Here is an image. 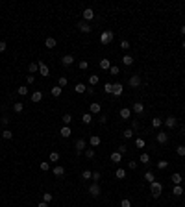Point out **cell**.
Here are the masks:
<instances>
[{"mask_svg":"<svg viewBox=\"0 0 185 207\" xmlns=\"http://www.w3.org/2000/svg\"><path fill=\"white\" fill-rule=\"evenodd\" d=\"M94 154H96V152H94V148H85V157H87V159H93Z\"/></svg>","mask_w":185,"mask_h":207,"instance_id":"29","label":"cell"},{"mask_svg":"<svg viewBox=\"0 0 185 207\" xmlns=\"http://www.w3.org/2000/svg\"><path fill=\"white\" fill-rule=\"evenodd\" d=\"M50 161H52V163L59 161V154H57V152H52V154H50Z\"/></svg>","mask_w":185,"mask_h":207,"instance_id":"46","label":"cell"},{"mask_svg":"<svg viewBox=\"0 0 185 207\" xmlns=\"http://www.w3.org/2000/svg\"><path fill=\"white\" fill-rule=\"evenodd\" d=\"M111 161L113 163H120V161H122V155H120L119 152H113V154H111Z\"/></svg>","mask_w":185,"mask_h":207,"instance_id":"25","label":"cell"},{"mask_svg":"<svg viewBox=\"0 0 185 207\" xmlns=\"http://www.w3.org/2000/svg\"><path fill=\"white\" fill-rule=\"evenodd\" d=\"M133 113H137V115H143L144 113V104H141V102H135L133 104Z\"/></svg>","mask_w":185,"mask_h":207,"instance_id":"10","label":"cell"},{"mask_svg":"<svg viewBox=\"0 0 185 207\" xmlns=\"http://www.w3.org/2000/svg\"><path fill=\"white\" fill-rule=\"evenodd\" d=\"M167 166H168V163L165 161V159H161V161H157V168H159V170H165Z\"/></svg>","mask_w":185,"mask_h":207,"instance_id":"39","label":"cell"},{"mask_svg":"<svg viewBox=\"0 0 185 207\" xmlns=\"http://www.w3.org/2000/svg\"><path fill=\"white\" fill-rule=\"evenodd\" d=\"M22 109H24V105H22V102H17V104L13 105V111H15V113H21Z\"/></svg>","mask_w":185,"mask_h":207,"instance_id":"40","label":"cell"},{"mask_svg":"<svg viewBox=\"0 0 185 207\" xmlns=\"http://www.w3.org/2000/svg\"><path fill=\"white\" fill-rule=\"evenodd\" d=\"M176 154H178L180 157H183V155H185V146H178V148H176Z\"/></svg>","mask_w":185,"mask_h":207,"instance_id":"49","label":"cell"},{"mask_svg":"<svg viewBox=\"0 0 185 207\" xmlns=\"http://www.w3.org/2000/svg\"><path fill=\"white\" fill-rule=\"evenodd\" d=\"M122 63L126 65V67L133 65V56H130V54H124V56H122Z\"/></svg>","mask_w":185,"mask_h":207,"instance_id":"16","label":"cell"},{"mask_svg":"<svg viewBox=\"0 0 185 207\" xmlns=\"http://www.w3.org/2000/svg\"><path fill=\"white\" fill-rule=\"evenodd\" d=\"M37 207H48V204H46V202H41V204H37Z\"/></svg>","mask_w":185,"mask_h":207,"instance_id":"61","label":"cell"},{"mask_svg":"<svg viewBox=\"0 0 185 207\" xmlns=\"http://www.w3.org/2000/svg\"><path fill=\"white\" fill-rule=\"evenodd\" d=\"M39 74L41 76H48V67H46L45 61H39Z\"/></svg>","mask_w":185,"mask_h":207,"instance_id":"14","label":"cell"},{"mask_svg":"<svg viewBox=\"0 0 185 207\" xmlns=\"http://www.w3.org/2000/svg\"><path fill=\"white\" fill-rule=\"evenodd\" d=\"M91 179H93L94 183H96L98 179H100V172H93V178H91Z\"/></svg>","mask_w":185,"mask_h":207,"instance_id":"59","label":"cell"},{"mask_svg":"<svg viewBox=\"0 0 185 207\" xmlns=\"http://www.w3.org/2000/svg\"><path fill=\"white\" fill-rule=\"evenodd\" d=\"M161 126H163V120L161 118H152V128L157 130V128H161Z\"/></svg>","mask_w":185,"mask_h":207,"instance_id":"32","label":"cell"},{"mask_svg":"<svg viewBox=\"0 0 185 207\" xmlns=\"http://www.w3.org/2000/svg\"><path fill=\"white\" fill-rule=\"evenodd\" d=\"M81 122H83V124H91L93 122V115H91V113H85V115L81 116Z\"/></svg>","mask_w":185,"mask_h":207,"instance_id":"24","label":"cell"},{"mask_svg":"<svg viewBox=\"0 0 185 207\" xmlns=\"http://www.w3.org/2000/svg\"><path fill=\"white\" fill-rule=\"evenodd\" d=\"M83 150H85V140H83V139H78V140H76V154L80 155Z\"/></svg>","mask_w":185,"mask_h":207,"instance_id":"12","label":"cell"},{"mask_svg":"<svg viewBox=\"0 0 185 207\" xmlns=\"http://www.w3.org/2000/svg\"><path fill=\"white\" fill-rule=\"evenodd\" d=\"M28 70H30L31 74L39 72V61H37V63H30V67H28Z\"/></svg>","mask_w":185,"mask_h":207,"instance_id":"31","label":"cell"},{"mask_svg":"<svg viewBox=\"0 0 185 207\" xmlns=\"http://www.w3.org/2000/svg\"><path fill=\"white\" fill-rule=\"evenodd\" d=\"M100 111H102V105L100 104H91V105H89V113H91V115H98Z\"/></svg>","mask_w":185,"mask_h":207,"instance_id":"13","label":"cell"},{"mask_svg":"<svg viewBox=\"0 0 185 207\" xmlns=\"http://www.w3.org/2000/svg\"><path fill=\"white\" fill-rule=\"evenodd\" d=\"M33 81H35L33 74H30V76H26V83H28V85H31V83H33Z\"/></svg>","mask_w":185,"mask_h":207,"instance_id":"56","label":"cell"},{"mask_svg":"<svg viewBox=\"0 0 185 207\" xmlns=\"http://www.w3.org/2000/svg\"><path fill=\"white\" fill-rule=\"evenodd\" d=\"M56 45H57V43H56V39H54V37H46V41H45L46 48H54Z\"/></svg>","mask_w":185,"mask_h":207,"instance_id":"21","label":"cell"},{"mask_svg":"<svg viewBox=\"0 0 185 207\" xmlns=\"http://www.w3.org/2000/svg\"><path fill=\"white\" fill-rule=\"evenodd\" d=\"M78 67H80V70H87V69H89V63H87L85 59H81L80 63H78Z\"/></svg>","mask_w":185,"mask_h":207,"instance_id":"42","label":"cell"},{"mask_svg":"<svg viewBox=\"0 0 185 207\" xmlns=\"http://www.w3.org/2000/svg\"><path fill=\"white\" fill-rule=\"evenodd\" d=\"M113 37H115V33H113L111 30H104L102 35H100V43L102 45H109V43L113 41Z\"/></svg>","mask_w":185,"mask_h":207,"instance_id":"2","label":"cell"},{"mask_svg":"<svg viewBox=\"0 0 185 207\" xmlns=\"http://www.w3.org/2000/svg\"><path fill=\"white\" fill-rule=\"evenodd\" d=\"M139 161H141V163H144V165H146V163H148V161H150V155H148V154H141V157H139Z\"/></svg>","mask_w":185,"mask_h":207,"instance_id":"44","label":"cell"},{"mask_svg":"<svg viewBox=\"0 0 185 207\" xmlns=\"http://www.w3.org/2000/svg\"><path fill=\"white\" fill-rule=\"evenodd\" d=\"M117 152H119V154H120V155H124V154H126V152H128V148H126V146H124V144H120V146H119V148H117Z\"/></svg>","mask_w":185,"mask_h":207,"instance_id":"50","label":"cell"},{"mask_svg":"<svg viewBox=\"0 0 185 207\" xmlns=\"http://www.w3.org/2000/svg\"><path fill=\"white\" fill-rule=\"evenodd\" d=\"M182 46H183V50H185V41H183V43H182Z\"/></svg>","mask_w":185,"mask_h":207,"instance_id":"63","label":"cell"},{"mask_svg":"<svg viewBox=\"0 0 185 207\" xmlns=\"http://www.w3.org/2000/svg\"><path fill=\"white\" fill-rule=\"evenodd\" d=\"M172 194H174V196H182V194H183L182 185H174V190H172Z\"/></svg>","mask_w":185,"mask_h":207,"instance_id":"30","label":"cell"},{"mask_svg":"<svg viewBox=\"0 0 185 207\" xmlns=\"http://www.w3.org/2000/svg\"><path fill=\"white\" fill-rule=\"evenodd\" d=\"M98 81H100V80H98V76H96V74H91V76H89V85H91V87H94V85H96Z\"/></svg>","mask_w":185,"mask_h":207,"instance_id":"28","label":"cell"},{"mask_svg":"<svg viewBox=\"0 0 185 207\" xmlns=\"http://www.w3.org/2000/svg\"><path fill=\"white\" fill-rule=\"evenodd\" d=\"M144 179H146L148 183H154L156 181V176L152 174V172H146V174H144Z\"/></svg>","mask_w":185,"mask_h":207,"instance_id":"38","label":"cell"},{"mask_svg":"<svg viewBox=\"0 0 185 207\" xmlns=\"http://www.w3.org/2000/svg\"><path fill=\"white\" fill-rule=\"evenodd\" d=\"M70 122H72V116H70L69 113H65V115H63V126H69Z\"/></svg>","mask_w":185,"mask_h":207,"instance_id":"33","label":"cell"},{"mask_svg":"<svg viewBox=\"0 0 185 207\" xmlns=\"http://www.w3.org/2000/svg\"><path fill=\"white\" fill-rule=\"evenodd\" d=\"M89 194H91V196H94V198H96V196H100V185L93 181V185L89 187Z\"/></svg>","mask_w":185,"mask_h":207,"instance_id":"7","label":"cell"},{"mask_svg":"<svg viewBox=\"0 0 185 207\" xmlns=\"http://www.w3.org/2000/svg\"><path fill=\"white\" fill-rule=\"evenodd\" d=\"M43 202L50 204V202H52V194H50V192H45V194H43Z\"/></svg>","mask_w":185,"mask_h":207,"instance_id":"47","label":"cell"},{"mask_svg":"<svg viewBox=\"0 0 185 207\" xmlns=\"http://www.w3.org/2000/svg\"><path fill=\"white\" fill-rule=\"evenodd\" d=\"M150 192H152V196H154V198H159L161 192H163V185H161L159 181L150 183Z\"/></svg>","mask_w":185,"mask_h":207,"instance_id":"1","label":"cell"},{"mask_svg":"<svg viewBox=\"0 0 185 207\" xmlns=\"http://www.w3.org/2000/svg\"><path fill=\"white\" fill-rule=\"evenodd\" d=\"M89 142H91V146H98V144H100L102 140H100V137H98V135H91Z\"/></svg>","mask_w":185,"mask_h":207,"instance_id":"23","label":"cell"},{"mask_svg":"<svg viewBox=\"0 0 185 207\" xmlns=\"http://www.w3.org/2000/svg\"><path fill=\"white\" fill-rule=\"evenodd\" d=\"M109 72H111V76H119L120 69H119V67H113V65H111V69H109Z\"/></svg>","mask_w":185,"mask_h":207,"instance_id":"48","label":"cell"},{"mask_svg":"<svg viewBox=\"0 0 185 207\" xmlns=\"http://www.w3.org/2000/svg\"><path fill=\"white\" fill-rule=\"evenodd\" d=\"M132 130H133V131H135V130H139V120H135V118L132 120Z\"/></svg>","mask_w":185,"mask_h":207,"instance_id":"54","label":"cell"},{"mask_svg":"<svg viewBox=\"0 0 185 207\" xmlns=\"http://www.w3.org/2000/svg\"><path fill=\"white\" fill-rule=\"evenodd\" d=\"M135 146L137 148H144V139H135Z\"/></svg>","mask_w":185,"mask_h":207,"instance_id":"51","label":"cell"},{"mask_svg":"<svg viewBox=\"0 0 185 207\" xmlns=\"http://www.w3.org/2000/svg\"><path fill=\"white\" fill-rule=\"evenodd\" d=\"M111 95H115V96L122 95V83H113V93Z\"/></svg>","mask_w":185,"mask_h":207,"instance_id":"15","label":"cell"},{"mask_svg":"<svg viewBox=\"0 0 185 207\" xmlns=\"http://www.w3.org/2000/svg\"><path fill=\"white\" fill-rule=\"evenodd\" d=\"M78 30H80L81 33H89L93 28H91V24H89V22H85L83 19H81V21H78Z\"/></svg>","mask_w":185,"mask_h":207,"instance_id":"4","label":"cell"},{"mask_svg":"<svg viewBox=\"0 0 185 207\" xmlns=\"http://www.w3.org/2000/svg\"><path fill=\"white\" fill-rule=\"evenodd\" d=\"M122 135H124L126 139H132V137H133V130H132V128H128V130L122 131Z\"/></svg>","mask_w":185,"mask_h":207,"instance_id":"41","label":"cell"},{"mask_svg":"<svg viewBox=\"0 0 185 207\" xmlns=\"http://www.w3.org/2000/svg\"><path fill=\"white\" fill-rule=\"evenodd\" d=\"M61 91H63V89L59 87V85H56V87H52V96H56V98H57V96H61Z\"/></svg>","mask_w":185,"mask_h":207,"instance_id":"34","label":"cell"},{"mask_svg":"<svg viewBox=\"0 0 185 207\" xmlns=\"http://www.w3.org/2000/svg\"><path fill=\"white\" fill-rule=\"evenodd\" d=\"M182 33H183V35H185V24H183V26H182Z\"/></svg>","mask_w":185,"mask_h":207,"instance_id":"62","label":"cell"},{"mask_svg":"<svg viewBox=\"0 0 185 207\" xmlns=\"http://www.w3.org/2000/svg\"><path fill=\"white\" fill-rule=\"evenodd\" d=\"M98 65H100L102 70H109V69H111V61H109V59H100V63H98Z\"/></svg>","mask_w":185,"mask_h":207,"instance_id":"17","label":"cell"},{"mask_svg":"<svg viewBox=\"0 0 185 207\" xmlns=\"http://www.w3.org/2000/svg\"><path fill=\"white\" fill-rule=\"evenodd\" d=\"M128 168H130V170H135V168H137V161H130V163H128Z\"/></svg>","mask_w":185,"mask_h":207,"instance_id":"57","label":"cell"},{"mask_svg":"<svg viewBox=\"0 0 185 207\" xmlns=\"http://www.w3.org/2000/svg\"><path fill=\"white\" fill-rule=\"evenodd\" d=\"M120 207H132V202H130L128 198H124V200L120 202Z\"/></svg>","mask_w":185,"mask_h":207,"instance_id":"53","label":"cell"},{"mask_svg":"<svg viewBox=\"0 0 185 207\" xmlns=\"http://www.w3.org/2000/svg\"><path fill=\"white\" fill-rule=\"evenodd\" d=\"M172 178V183H174V185H182V174H178V172H174L170 176Z\"/></svg>","mask_w":185,"mask_h":207,"instance_id":"20","label":"cell"},{"mask_svg":"<svg viewBox=\"0 0 185 207\" xmlns=\"http://www.w3.org/2000/svg\"><path fill=\"white\" fill-rule=\"evenodd\" d=\"M104 91H106V95H111V93H113V83H106L104 85Z\"/></svg>","mask_w":185,"mask_h":207,"instance_id":"45","label":"cell"},{"mask_svg":"<svg viewBox=\"0 0 185 207\" xmlns=\"http://www.w3.org/2000/svg\"><path fill=\"white\" fill-rule=\"evenodd\" d=\"M11 137H13V131H9V130H4V131H2V139L9 140Z\"/></svg>","mask_w":185,"mask_h":207,"instance_id":"36","label":"cell"},{"mask_svg":"<svg viewBox=\"0 0 185 207\" xmlns=\"http://www.w3.org/2000/svg\"><path fill=\"white\" fill-rule=\"evenodd\" d=\"M39 168L43 170V172H48V168H50V165L48 163H41V165H39Z\"/></svg>","mask_w":185,"mask_h":207,"instance_id":"52","label":"cell"},{"mask_svg":"<svg viewBox=\"0 0 185 207\" xmlns=\"http://www.w3.org/2000/svg\"><path fill=\"white\" fill-rule=\"evenodd\" d=\"M81 15H83V21H85V22H91L93 19H94V11L91 9V7H85Z\"/></svg>","mask_w":185,"mask_h":207,"instance_id":"6","label":"cell"},{"mask_svg":"<svg viewBox=\"0 0 185 207\" xmlns=\"http://www.w3.org/2000/svg\"><path fill=\"white\" fill-rule=\"evenodd\" d=\"M130 115H132V109H128V107H122V109H120V116H122V120H128Z\"/></svg>","mask_w":185,"mask_h":207,"instance_id":"19","label":"cell"},{"mask_svg":"<svg viewBox=\"0 0 185 207\" xmlns=\"http://www.w3.org/2000/svg\"><path fill=\"white\" fill-rule=\"evenodd\" d=\"M6 48H7V45H6L4 41H0V54H2V52H6Z\"/></svg>","mask_w":185,"mask_h":207,"instance_id":"60","label":"cell"},{"mask_svg":"<svg viewBox=\"0 0 185 207\" xmlns=\"http://www.w3.org/2000/svg\"><path fill=\"white\" fill-rule=\"evenodd\" d=\"M120 48H122V50H128L130 48V43L128 41H122V43H120Z\"/></svg>","mask_w":185,"mask_h":207,"instance_id":"58","label":"cell"},{"mask_svg":"<svg viewBox=\"0 0 185 207\" xmlns=\"http://www.w3.org/2000/svg\"><path fill=\"white\" fill-rule=\"evenodd\" d=\"M17 91H19V95H21V96H26V95H28V87H26V85H22V87H19Z\"/></svg>","mask_w":185,"mask_h":207,"instance_id":"43","label":"cell"},{"mask_svg":"<svg viewBox=\"0 0 185 207\" xmlns=\"http://www.w3.org/2000/svg\"><path fill=\"white\" fill-rule=\"evenodd\" d=\"M67 83H69V80H67V78L65 76H61L59 78V80H57V85H59V87L63 89V87H67Z\"/></svg>","mask_w":185,"mask_h":207,"instance_id":"37","label":"cell"},{"mask_svg":"<svg viewBox=\"0 0 185 207\" xmlns=\"http://www.w3.org/2000/svg\"><path fill=\"white\" fill-rule=\"evenodd\" d=\"M163 124L168 128V130H174V128L178 126V118H176V116H167V118L163 120Z\"/></svg>","mask_w":185,"mask_h":207,"instance_id":"3","label":"cell"},{"mask_svg":"<svg viewBox=\"0 0 185 207\" xmlns=\"http://www.w3.org/2000/svg\"><path fill=\"white\" fill-rule=\"evenodd\" d=\"M59 133H61V137H65V139H67V137H70V135H72V130H70L69 126H63Z\"/></svg>","mask_w":185,"mask_h":207,"instance_id":"18","label":"cell"},{"mask_svg":"<svg viewBox=\"0 0 185 207\" xmlns=\"http://www.w3.org/2000/svg\"><path fill=\"white\" fill-rule=\"evenodd\" d=\"M30 98H31V102H33V104H37V102H41V100H43V93L41 91H33Z\"/></svg>","mask_w":185,"mask_h":207,"instance_id":"11","label":"cell"},{"mask_svg":"<svg viewBox=\"0 0 185 207\" xmlns=\"http://www.w3.org/2000/svg\"><path fill=\"white\" fill-rule=\"evenodd\" d=\"M98 122H100L102 126H104V124L108 122V116H106V115H100V116H98Z\"/></svg>","mask_w":185,"mask_h":207,"instance_id":"55","label":"cell"},{"mask_svg":"<svg viewBox=\"0 0 185 207\" xmlns=\"http://www.w3.org/2000/svg\"><path fill=\"white\" fill-rule=\"evenodd\" d=\"M74 91H76L78 95H81V93H85V91H87V87H85L83 83H76V87H74Z\"/></svg>","mask_w":185,"mask_h":207,"instance_id":"26","label":"cell"},{"mask_svg":"<svg viewBox=\"0 0 185 207\" xmlns=\"http://www.w3.org/2000/svg\"><path fill=\"white\" fill-rule=\"evenodd\" d=\"M65 174V168H63L61 165H57V166H54V176H57V178H61V176Z\"/></svg>","mask_w":185,"mask_h":207,"instance_id":"22","label":"cell"},{"mask_svg":"<svg viewBox=\"0 0 185 207\" xmlns=\"http://www.w3.org/2000/svg\"><path fill=\"white\" fill-rule=\"evenodd\" d=\"M91 178H93V172H91V170H83V172H81V179H83V181H89Z\"/></svg>","mask_w":185,"mask_h":207,"instance_id":"27","label":"cell"},{"mask_svg":"<svg viewBox=\"0 0 185 207\" xmlns=\"http://www.w3.org/2000/svg\"><path fill=\"white\" fill-rule=\"evenodd\" d=\"M61 63H63V67H70V65L74 63V56H70V54L63 56V57H61Z\"/></svg>","mask_w":185,"mask_h":207,"instance_id":"9","label":"cell"},{"mask_svg":"<svg viewBox=\"0 0 185 207\" xmlns=\"http://www.w3.org/2000/svg\"><path fill=\"white\" fill-rule=\"evenodd\" d=\"M128 83H130V87H139L141 85V76L139 74H132L130 80H128Z\"/></svg>","mask_w":185,"mask_h":207,"instance_id":"5","label":"cell"},{"mask_svg":"<svg viewBox=\"0 0 185 207\" xmlns=\"http://www.w3.org/2000/svg\"><path fill=\"white\" fill-rule=\"evenodd\" d=\"M115 176H117L119 179H124V178H126V170H124V168H117Z\"/></svg>","mask_w":185,"mask_h":207,"instance_id":"35","label":"cell"},{"mask_svg":"<svg viewBox=\"0 0 185 207\" xmlns=\"http://www.w3.org/2000/svg\"><path fill=\"white\" fill-rule=\"evenodd\" d=\"M156 139H157V142H159V144H167L168 142V133H167V131H159Z\"/></svg>","mask_w":185,"mask_h":207,"instance_id":"8","label":"cell"}]
</instances>
